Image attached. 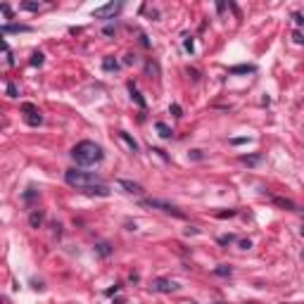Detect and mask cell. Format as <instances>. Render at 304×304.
I'll use <instances>...</instances> for the list:
<instances>
[{"label": "cell", "instance_id": "16", "mask_svg": "<svg viewBox=\"0 0 304 304\" xmlns=\"http://www.w3.org/2000/svg\"><path fill=\"white\" fill-rule=\"evenodd\" d=\"M276 205H278V207H285V209H297V207H295V202L283 200V197H276Z\"/></svg>", "mask_w": 304, "mask_h": 304}, {"label": "cell", "instance_id": "27", "mask_svg": "<svg viewBox=\"0 0 304 304\" xmlns=\"http://www.w3.org/2000/svg\"><path fill=\"white\" fill-rule=\"evenodd\" d=\"M114 304H121V302H114Z\"/></svg>", "mask_w": 304, "mask_h": 304}, {"label": "cell", "instance_id": "24", "mask_svg": "<svg viewBox=\"0 0 304 304\" xmlns=\"http://www.w3.org/2000/svg\"><path fill=\"white\" fill-rule=\"evenodd\" d=\"M292 17H295V21H297V24H304V17H302V14H299V12H295V14H292Z\"/></svg>", "mask_w": 304, "mask_h": 304}, {"label": "cell", "instance_id": "1", "mask_svg": "<svg viewBox=\"0 0 304 304\" xmlns=\"http://www.w3.org/2000/svg\"><path fill=\"white\" fill-rule=\"evenodd\" d=\"M71 157H74L76 164L81 166H90V164H97V162H103V147L93 143V140H81L79 145L71 150Z\"/></svg>", "mask_w": 304, "mask_h": 304}, {"label": "cell", "instance_id": "2", "mask_svg": "<svg viewBox=\"0 0 304 304\" xmlns=\"http://www.w3.org/2000/svg\"><path fill=\"white\" fill-rule=\"evenodd\" d=\"M64 181H67L71 188H79V190H88V188L105 186L100 176L88 173V171H81V169H67V171H64Z\"/></svg>", "mask_w": 304, "mask_h": 304}, {"label": "cell", "instance_id": "6", "mask_svg": "<svg viewBox=\"0 0 304 304\" xmlns=\"http://www.w3.org/2000/svg\"><path fill=\"white\" fill-rule=\"evenodd\" d=\"M155 292H173L179 285L173 283V281H169V278H157V281H152V285H150Z\"/></svg>", "mask_w": 304, "mask_h": 304}, {"label": "cell", "instance_id": "5", "mask_svg": "<svg viewBox=\"0 0 304 304\" xmlns=\"http://www.w3.org/2000/svg\"><path fill=\"white\" fill-rule=\"evenodd\" d=\"M121 7H124L121 3H107V5H103V7H95L93 17H95V19H112V17H114Z\"/></svg>", "mask_w": 304, "mask_h": 304}, {"label": "cell", "instance_id": "4", "mask_svg": "<svg viewBox=\"0 0 304 304\" xmlns=\"http://www.w3.org/2000/svg\"><path fill=\"white\" fill-rule=\"evenodd\" d=\"M145 207H155V209H162L164 214H171V216H176V219H183V212H181L179 207H173V205H169V202H164V200H145L143 202Z\"/></svg>", "mask_w": 304, "mask_h": 304}, {"label": "cell", "instance_id": "7", "mask_svg": "<svg viewBox=\"0 0 304 304\" xmlns=\"http://www.w3.org/2000/svg\"><path fill=\"white\" fill-rule=\"evenodd\" d=\"M119 186L124 188L126 193H133V195H140V193H143V186H138V183H133V181L119 179Z\"/></svg>", "mask_w": 304, "mask_h": 304}, {"label": "cell", "instance_id": "23", "mask_svg": "<svg viewBox=\"0 0 304 304\" xmlns=\"http://www.w3.org/2000/svg\"><path fill=\"white\" fill-rule=\"evenodd\" d=\"M240 247L242 249H249V247H252V242H249V240H240Z\"/></svg>", "mask_w": 304, "mask_h": 304}, {"label": "cell", "instance_id": "13", "mask_svg": "<svg viewBox=\"0 0 304 304\" xmlns=\"http://www.w3.org/2000/svg\"><path fill=\"white\" fill-rule=\"evenodd\" d=\"M10 31H29V27H24V24H5L3 34H10Z\"/></svg>", "mask_w": 304, "mask_h": 304}, {"label": "cell", "instance_id": "21", "mask_svg": "<svg viewBox=\"0 0 304 304\" xmlns=\"http://www.w3.org/2000/svg\"><path fill=\"white\" fill-rule=\"evenodd\" d=\"M233 240H235V235H221V238H219L221 245H228V242H233Z\"/></svg>", "mask_w": 304, "mask_h": 304}, {"label": "cell", "instance_id": "15", "mask_svg": "<svg viewBox=\"0 0 304 304\" xmlns=\"http://www.w3.org/2000/svg\"><path fill=\"white\" fill-rule=\"evenodd\" d=\"M103 67H105V69H107V71H112V69L117 71V69H119V62H117V60H112V57H105Z\"/></svg>", "mask_w": 304, "mask_h": 304}, {"label": "cell", "instance_id": "28", "mask_svg": "<svg viewBox=\"0 0 304 304\" xmlns=\"http://www.w3.org/2000/svg\"><path fill=\"white\" fill-rule=\"evenodd\" d=\"M302 259H304V252H302Z\"/></svg>", "mask_w": 304, "mask_h": 304}, {"label": "cell", "instance_id": "14", "mask_svg": "<svg viewBox=\"0 0 304 304\" xmlns=\"http://www.w3.org/2000/svg\"><path fill=\"white\" fill-rule=\"evenodd\" d=\"M29 223H31L34 228H38L43 223V214H41V212H31V216H29Z\"/></svg>", "mask_w": 304, "mask_h": 304}, {"label": "cell", "instance_id": "17", "mask_svg": "<svg viewBox=\"0 0 304 304\" xmlns=\"http://www.w3.org/2000/svg\"><path fill=\"white\" fill-rule=\"evenodd\" d=\"M21 10H29V12H38V10H41V3H21Z\"/></svg>", "mask_w": 304, "mask_h": 304}, {"label": "cell", "instance_id": "25", "mask_svg": "<svg viewBox=\"0 0 304 304\" xmlns=\"http://www.w3.org/2000/svg\"><path fill=\"white\" fill-rule=\"evenodd\" d=\"M100 255H110V247H107V245H100Z\"/></svg>", "mask_w": 304, "mask_h": 304}, {"label": "cell", "instance_id": "12", "mask_svg": "<svg viewBox=\"0 0 304 304\" xmlns=\"http://www.w3.org/2000/svg\"><path fill=\"white\" fill-rule=\"evenodd\" d=\"M231 74H247V71H255V64H240V67H231Z\"/></svg>", "mask_w": 304, "mask_h": 304}, {"label": "cell", "instance_id": "11", "mask_svg": "<svg viewBox=\"0 0 304 304\" xmlns=\"http://www.w3.org/2000/svg\"><path fill=\"white\" fill-rule=\"evenodd\" d=\"M240 162H242V164L255 166V164H259V162H262V155H249V157H247V155H242Z\"/></svg>", "mask_w": 304, "mask_h": 304}, {"label": "cell", "instance_id": "26", "mask_svg": "<svg viewBox=\"0 0 304 304\" xmlns=\"http://www.w3.org/2000/svg\"><path fill=\"white\" fill-rule=\"evenodd\" d=\"M295 41H297V43H304V36L299 34V31H295Z\"/></svg>", "mask_w": 304, "mask_h": 304}, {"label": "cell", "instance_id": "3", "mask_svg": "<svg viewBox=\"0 0 304 304\" xmlns=\"http://www.w3.org/2000/svg\"><path fill=\"white\" fill-rule=\"evenodd\" d=\"M21 114H24V121H27L29 126H41L43 124V114H41V110H38L36 105L24 103L21 105Z\"/></svg>", "mask_w": 304, "mask_h": 304}, {"label": "cell", "instance_id": "18", "mask_svg": "<svg viewBox=\"0 0 304 304\" xmlns=\"http://www.w3.org/2000/svg\"><path fill=\"white\" fill-rule=\"evenodd\" d=\"M31 64H34V67L43 64V53H34V55H31Z\"/></svg>", "mask_w": 304, "mask_h": 304}, {"label": "cell", "instance_id": "22", "mask_svg": "<svg viewBox=\"0 0 304 304\" xmlns=\"http://www.w3.org/2000/svg\"><path fill=\"white\" fill-rule=\"evenodd\" d=\"M169 110L173 112V117H181V107H179V105H171V107H169Z\"/></svg>", "mask_w": 304, "mask_h": 304}, {"label": "cell", "instance_id": "10", "mask_svg": "<svg viewBox=\"0 0 304 304\" xmlns=\"http://www.w3.org/2000/svg\"><path fill=\"white\" fill-rule=\"evenodd\" d=\"M155 129L159 131V136H162V138H171V129H169L164 121H157V124H155Z\"/></svg>", "mask_w": 304, "mask_h": 304}, {"label": "cell", "instance_id": "20", "mask_svg": "<svg viewBox=\"0 0 304 304\" xmlns=\"http://www.w3.org/2000/svg\"><path fill=\"white\" fill-rule=\"evenodd\" d=\"M216 273H219V276H231V266H219Z\"/></svg>", "mask_w": 304, "mask_h": 304}, {"label": "cell", "instance_id": "9", "mask_svg": "<svg viewBox=\"0 0 304 304\" xmlns=\"http://www.w3.org/2000/svg\"><path fill=\"white\" fill-rule=\"evenodd\" d=\"M119 138H121V140H124V143H126V145H129V150H131V152H136V150H138V143H136V140H133V138H131V136H129V133H126V131H119Z\"/></svg>", "mask_w": 304, "mask_h": 304}, {"label": "cell", "instance_id": "29", "mask_svg": "<svg viewBox=\"0 0 304 304\" xmlns=\"http://www.w3.org/2000/svg\"><path fill=\"white\" fill-rule=\"evenodd\" d=\"M302 235H304V228H302Z\"/></svg>", "mask_w": 304, "mask_h": 304}, {"label": "cell", "instance_id": "8", "mask_svg": "<svg viewBox=\"0 0 304 304\" xmlns=\"http://www.w3.org/2000/svg\"><path fill=\"white\" fill-rule=\"evenodd\" d=\"M129 93H131V97H133V100H136V103H138V107H140V110H145V100H143V95H140V90L136 88L133 83H129Z\"/></svg>", "mask_w": 304, "mask_h": 304}, {"label": "cell", "instance_id": "19", "mask_svg": "<svg viewBox=\"0 0 304 304\" xmlns=\"http://www.w3.org/2000/svg\"><path fill=\"white\" fill-rule=\"evenodd\" d=\"M7 95H10V97L19 95V90H17V86H14V83H10V86H7Z\"/></svg>", "mask_w": 304, "mask_h": 304}]
</instances>
